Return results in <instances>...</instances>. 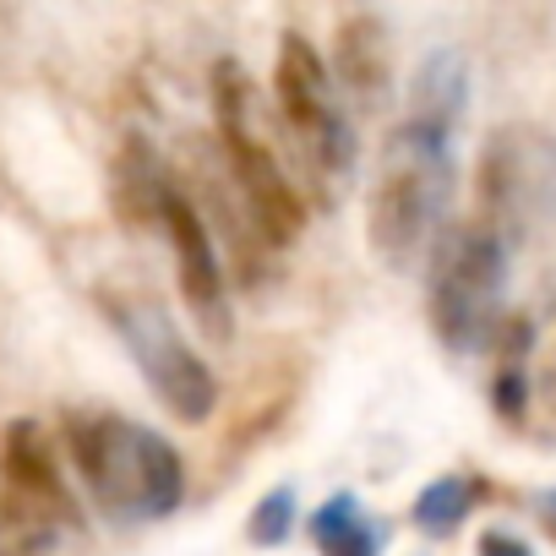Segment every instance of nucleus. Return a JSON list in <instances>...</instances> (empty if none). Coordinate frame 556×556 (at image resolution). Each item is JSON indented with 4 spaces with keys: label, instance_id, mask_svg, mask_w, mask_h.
Listing matches in <instances>:
<instances>
[{
    "label": "nucleus",
    "instance_id": "1",
    "mask_svg": "<svg viewBox=\"0 0 556 556\" xmlns=\"http://www.w3.org/2000/svg\"><path fill=\"white\" fill-rule=\"evenodd\" d=\"M453 131L426 115H404L377 164L371 207H366V235L371 251L388 267H415L431 256V245L447 235L453 191H458V159H453Z\"/></svg>",
    "mask_w": 556,
    "mask_h": 556
},
{
    "label": "nucleus",
    "instance_id": "8",
    "mask_svg": "<svg viewBox=\"0 0 556 556\" xmlns=\"http://www.w3.org/2000/svg\"><path fill=\"white\" fill-rule=\"evenodd\" d=\"M159 229L169 235V256H175V285H180V301L186 312L197 317V328L207 339H229L235 333V312H229V285H224V262H218V240L202 218V207L169 180L159 191V207H153Z\"/></svg>",
    "mask_w": 556,
    "mask_h": 556
},
{
    "label": "nucleus",
    "instance_id": "5",
    "mask_svg": "<svg viewBox=\"0 0 556 556\" xmlns=\"http://www.w3.org/2000/svg\"><path fill=\"white\" fill-rule=\"evenodd\" d=\"M104 312H110L121 344L131 350L142 382L153 388V399L175 420L202 426L213 415V404H218V382H213V366L191 350V339H180L169 312L142 301V295H104Z\"/></svg>",
    "mask_w": 556,
    "mask_h": 556
},
{
    "label": "nucleus",
    "instance_id": "3",
    "mask_svg": "<svg viewBox=\"0 0 556 556\" xmlns=\"http://www.w3.org/2000/svg\"><path fill=\"white\" fill-rule=\"evenodd\" d=\"M213 115H218V148L229 164V180L251 213V224L262 229L267 245H290L306 235V197L295 191L290 169L278 164L267 131H262V104L256 88L240 66H218L213 77Z\"/></svg>",
    "mask_w": 556,
    "mask_h": 556
},
{
    "label": "nucleus",
    "instance_id": "17",
    "mask_svg": "<svg viewBox=\"0 0 556 556\" xmlns=\"http://www.w3.org/2000/svg\"><path fill=\"white\" fill-rule=\"evenodd\" d=\"M540 518L556 529V491H545V496H540Z\"/></svg>",
    "mask_w": 556,
    "mask_h": 556
},
{
    "label": "nucleus",
    "instance_id": "13",
    "mask_svg": "<svg viewBox=\"0 0 556 556\" xmlns=\"http://www.w3.org/2000/svg\"><path fill=\"white\" fill-rule=\"evenodd\" d=\"M339 72H344V88H361V93H377L382 77H388V61H382V45H377V28L371 23H355L339 34Z\"/></svg>",
    "mask_w": 556,
    "mask_h": 556
},
{
    "label": "nucleus",
    "instance_id": "16",
    "mask_svg": "<svg viewBox=\"0 0 556 556\" xmlns=\"http://www.w3.org/2000/svg\"><path fill=\"white\" fill-rule=\"evenodd\" d=\"M480 556H529V545L518 534H507V529H485L480 534Z\"/></svg>",
    "mask_w": 556,
    "mask_h": 556
},
{
    "label": "nucleus",
    "instance_id": "18",
    "mask_svg": "<svg viewBox=\"0 0 556 556\" xmlns=\"http://www.w3.org/2000/svg\"><path fill=\"white\" fill-rule=\"evenodd\" d=\"M545 393H551V409H556V361H551V377H545Z\"/></svg>",
    "mask_w": 556,
    "mask_h": 556
},
{
    "label": "nucleus",
    "instance_id": "7",
    "mask_svg": "<svg viewBox=\"0 0 556 556\" xmlns=\"http://www.w3.org/2000/svg\"><path fill=\"white\" fill-rule=\"evenodd\" d=\"M480 202L485 218L502 240L507 229L534 224L540 213L556 207V142L534 126H507L485 142L480 159Z\"/></svg>",
    "mask_w": 556,
    "mask_h": 556
},
{
    "label": "nucleus",
    "instance_id": "6",
    "mask_svg": "<svg viewBox=\"0 0 556 556\" xmlns=\"http://www.w3.org/2000/svg\"><path fill=\"white\" fill-rule=\"evenodd\" d=\"M273 93H278V115H285V126L306 148V159L317 164V175L350 180L355 175V121L339 99V77L301 34H285V45H278Z\"/></svg>",
    "mask_w": 556,
    "mask_h": 556
},
{
    "label": "nucleus",
    "instance_id": "9",
    "mask_svg": "<svg viewBox=\"0 0 556 556\" xmlns=\"http://www.w3.org/2000/svg\"><path fill=\"white\" fill-rule=\"evenodd\" d=\"M0 475H7L12 502H23L28 513L55 518V523H77L72 485L55 469V453H50V442H45V431L34 420H12L7 426V437H0Z\"/></svg>",
    "mask_w": 556,
    "mask_h": 556
},
{
    "label": "nucleus",
    "instance_id": "2",
    "mask_svg": "<svg viewBox=\"0 0 556 556\" xmlns=\"http://www.w3.org/2000/svg\"><path fill=\"white\" fill-rule=\"evenodd\" d=\"M72 475L115 523H159L186 496V458L175 442L126 415H72L66 420Z\"/></svg>",
    "mask_w": 556,
    "mask_h": 556
},
{
    "label": "nucleus",
    "instance_id": "10",
    "mask_svg": "<svg viewBox=\"0 0 556 556\" xmlns=\"http://www.w3.org/2000/svg\"><path fill=\"white\" fill-rule=\"evenodd\" d=\"M312 545H317L323 556H382L388 529L361 507L355 491H339V496H328V502L312 513Z\"/></svg>",
    "mask_w": 556,
    "mask_h": 556
},
{
    "label": "nucleus",
    "instance_id": "14",
    "mask_svg": "<svg viewBox=\"0 0 556 556\" xmlns=\"http://www.w3.org/2000/svg\"><path fill=\"white\" fill-rule=\"evenodd\" d=\"M295 523H301V502H295L290 485H273V491L251 507V540H256V545H285Z\"/></svg>",
    "mask_w": 556,
    "mask_h": 556
},
{
    "label": "nucleus",
    "instance_id": "4",
    "mask_svg": "<svg viewBox=\"0 0 556 556\" xmlns=\"http://www.w3.org/2000/svg\"><path fill=\"white\" fill-rule=\"evenodd\" d=\"M507 240L491 224L447 229L431 245V328L453 355H480L502 333Z\"/></svg>",
    "mask_w": 556,
    "mask_h": 556
},
{
    "label": "nucleus",
    "instance_id": "12",
    "mask_svg": "<svg viewBox=\"0 0 556 556\" xmlns=\"http://www.w3.org/2000/svg\"><path fill=\"white\" fill-rule=\"evenodd\" d=\"M475 480H464V475H442V480H431L420 496H415V507H409V518H415V529L420 534H431V540H442V534H453L469 513H475Z\"/></svg>",
    "mask_w": 556,
    "mask_h": 556
},
{
    "label": "nucleus",
    "instance_id": "15",
    "mask_svg": "<svg viewBox=\"0 0 556 556\" xmlns=\"http://www.w3.org/2000/svg\"><path fill=\"white\" fill-rule=\"evenodd\" d=\"M50 518L28 513L23 502H0V556H28L34 545H45Z\"/></svg>",
    "mask_w": 556,
    "mask_h": 556
},
{
    "label": "nucleus",
    "instance_id": "11",
    "mask_svg": "<svg viewBox=\"0 0 556 556\" xmlns=\"http://www.w3.org/2000/svg\"><path fill=\"white\" fill-rule=\"evenodd\" d=\"M464 104H469V72H464V55H458V50H437V55H426L420 72H415V88H409V115H426V121L458 126V121H464Z\"/></svg>",
    "mask_w": 556,
    "mask_h": 556
}]
</instances>
